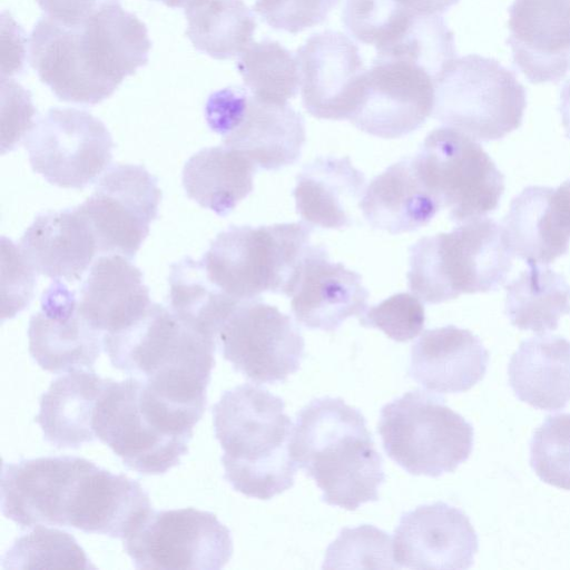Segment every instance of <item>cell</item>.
Returning a JSON list of instances; mask_svg holds the SVG:
<instances>
[{"mask_svg": "<svg viewBox=\"0 0 570 570\" xmlns=\"http://www.w3.org/2000/svg\"><path fill=\"white\" fill-rule=\"evenodd\" d=\"M151 41L146 24L119 3L75 23L48 16L29 38L30 65L62 101L96 105L148 62Z\"/></svg>", "mask_w": 570, "mask_h": 570, "instance_id": "obj_1", "label": "cell"}, {"mask_svg": "<svg viewBox=\"0 0 570 570\" xmlns=\"http://www.w3.org/2000/svg\"><path fill=\"white\" fill-rule=\"evenodd\" d=\"M291 455L314 479L323 502L354 511L379 500L383 459L365 416L343 399H314L297 413Z\"/></svg>", "mask_w": 570, "mask_h": 570, "instance_id": "obj_2", "label": "cell"}, {"mask_svg": "<svg viewBox=\"0 0 570 570\" xmlns=\"http://www.w3.org/2000/svg\"><path fill=\"white\" fill-rule=\"evenodd\" d=\"M213 423L224 451V478L234 490L269 500L294 485V425L282 397L255 384L237 385L213 406Z\"/></svg>", "mask_w": 570, "mask_h": 570, "instance_id": "obj_3", "label": "cell"}, {"mask_svg": "<svg viewBox=\"0 0 570 570\" xmlns=\"http://www.w3.org/2000/svg\"><path fill=\"white\" fill-rule=\"evenodd\" d=\"M216 347L158 303L127 328L104 336V351L114 367L141 380L161 397L202 412Z\"/></svg>", "mask_w": 570, "mask_h": 570, "instance_id": "obj_4", "label": "cell"}, {"mask_svg": "<svg viewBox=\"0 0 570 570\" xmlns=\"http://www.w3.org/2000/svg\"><path fill=\"white\" fill-rule=\"evenodd\" d=\"M203 414L161 397L137 377L108 379L92 426L127 468L157 475L179 464Z\"/></svg>", "mask_w": 570, "mask_h": 570, "instance_id": "obj_5", "label": "cell"}, {"mask_svg": "<svg viewBox=\"0 0 570 570\" xmlns=\"http://www.w3.org/2000/svg\"><path fill=\"white\" fill-rule=\"evenodd\" d=\"M512 258L502 226L485 216L474 218L413 244L407 285L426 304L487 293L504 284Z\"/></svg>", "mask_w": 570, "mask_h": 570, "instance_id": "obj_6", "label": "cell"}, {"mask_svg": "<svg viewBox=\"0 0 570 570\" xmlns=\"http://www.w3.org/2000/svg\"><path fill=\"white\" fill-rule=\"evenodd\" d=\"M312 232L305 222L233 225L216 236L200 261L208 278L237 301L266 292L288 296Z\"/></svg>", "mask_w": 570, "mask_h": 570, "instance_id": "obj_7", "label": "cell"}, {"mask_svg": "<svg viewBox=\"0 0 570 570\" xmlns=\"http://www.w3.org/2000/svg\"><path fill=\"white\" fill-rule=\"evenodd\" d=\"M377 431L385 453L413 475L453 472L472 452L474 431L441 394L412 390L381 409Z\"/></svg>", "mask_w": 570, "mask_h": 570, "instance_id": "obj_8", "label": "cell"}, {"mask_svg": "<svg viewBox=\"0 0 570 570\" xmlns=\"http://www.w3.org/2000/svg\"><path fill=\"white\" fill-rule=\"evenodd\" d=\"M525 106L524 87L493 58H455L434 81L432 116L478 141L498 140L519 128Z\"/></svg>", "mask_w": 570, "mask_h": 570, "instance_id": "obj_9", "label": "cell"}, {"mask_svg": "<svg viewBox=\"0 0 570 570\" xmlns=\"http://www.w3.org/2000/svg\"><path fill=\"white\" fill-rule=\"evenodd\" d=\"M414 168L452 222L493 212L504 191V176L474 139L451 127L425 137L412 158Z\"/></svg>", "mask_w": 570, "mask_h": 570, "instance_id": "obj_10", "label": "cell"}, {"mask_svg": "<svg viewBox=\"0 0 570 570\" xmlns=\"http://www.w3.org/2000/svg\"><path fill=\"white\" fill-rule=\"evenodd\" d=\"M205 119L225 146L236 149L265 170L294 165L306 140L303 116L288 104H273L247 88L227 87L206 100Z\"/></svg>", "mask_w": 570, "mask_h": 570, "instance_id": "obj_11", "label": "cell"}, {"mask_svg": "<svg viewBox=\"0 0 570 570\" xmlns=\"http://www.w3.org/2000/svg\"><path fill=\"white\" fill-rule=\"evenodd\" d=\"M122 541L136 569L218 570L233 554L229 529L191 507L151 509Z\"/></svg>", "mask_w": 570, "mask_h": 570, "instance_id": "obj_12", "label": "cell"}, {"mask_svg": "<svg viewBox=\"0 0 570 570\" xmlns=\"http://www.w3.org/2000/svg\"><path fill=\"white\" fill-rule=\"evenodd\" d=\"M24 146L32 169L48 183L80 189L108 169L114 140L90 112L53 107L35 122Z\"/></svg>", "mask_w": 570, "mask_h": 570, "instance_id": "obj_13", "label": "cell"}, {"mask_svg": "<svg viewBox=\"0 0 570 570\" xmlns=\"http://www.w3.org/2000/svg\"><path fill=\"white\" fill-rule=\"evenodd\" d=\"M217 347L256 384L285 382L305 354L304 337L291 316L259 298L235 307L218 332Z\"/></svg>", "mask_w": 570, "mask_h": 570, "instance_id": "obj_14", "label": "cell"}, {"mask_svg": "<svg viewBox=\"0 0 570 570\" xmlns=\"http://www.w3.org/2000/svg\"><path fill=\"white\" fill-rule=\"evenodd\" d=\"M161 190L144 166L116 164L78 207L95 235L98 253L134 258L158 215Z\"/></svg>", "mask_w": 570, "mask_h": 570, "instance_id": "obj_15", "label": "cell"}, {"mask_svg": "<svg viewBox=\"0 0 570 570\" xmlns=\"http://www.w3.org/2000/svg\"><path fill=\"white\" fill-rule=\"evenodd\" d=\"M433 106L434 79L429 72L405 60L375 57L350 121L368 135L400 138L420 128Z\"/></svg>", "mask_w": 570, "mask_h": 570, "instance_id": "obj_16", "label": "cell"}, {"mask_svg": "<svg viewBox=\"0 0 570 570\" xmlns=\"http://www.w3.org/2000/svg\"><path fill=\"white\" fill-rule=\"evenodd\" d=\"M295 57L305 109L320 119L350 120L366 71L357 46L344 33L326 30L311 36Z\"/></svg>", "mask_w": 570, "mask_h": 570, "instance_id": "obj_17", "label": "cell"}, {"mask_svg": "<svg viewBox=\"0 0 570 570\" xmlns=\"http://www.w3.org/2000/svg\"><path fill=\"white\" fill-rule=\"evenodd\" d=\"M478 548V534L469 517L442 501L403 513L393 537L399 568L468 569Z\"/></svg>", "mask_w": 570, "mask_h": 570, "instance_id": "obj_18", "label": "cell"}, {"mask_svg": "<svg viewBox=\"0 0 570 570\" xmlns=\"http://www.w3.org/2000/svg\"><path fill=\"white\" fill-rule=\"evenodd\" d=\"M28 337L32 358L52 373L92 368L104 350V334L82 316L76 292L62 281H53L42 293Z\"/></svg>", "mask_w": 570, "mask_h": 570, "instance_id": "obj_19", "label": "cell"}, {"mask_svg": "<svg viewBox=\"0 0 570 570\" xmlns=\"http://www.w3.org/2000/svg\"><path fill=\"white\" fill-rule=\"evenodd\" d=\"M297 323L326 332L336 331L347 318L367 308L368 292L362 276L342 263L328 259L323 245H309L288 296Z\"/></svg>", "mask_w": 570, "mask_h": 570, "instance_id": "obj_20", "label": "cell"}, {"mask_svg": "<svg viewBox=\"0 0 570 570\" xmlns=\"http://www.w3.org/2000/svg\"><path fill=\"white\" fill-rule=\"evenodd\" d=\"M509 16L514 66L532 83L562 79L570 69V0H514Z\"/></svg>", "mask_w": 570, "mask_h": 570, "instance_id": "obj_21", "label": "cell"}, {"mask_svg": "<svg viewBox=\"0 0 570 570\" xmlns=\"http://www.w3.org/2000/svg\"><path fill=\"white\" fill-rule=\"evenodd\" d=\"M488 363L481 340L450 324L421 334L412 345L407 374L430 392L460 393L484 377Z\"/></svg>", "mask_w": 570, "mask_h": 570, "instance_id": "obj_22", "label": "cell"}, {"mask_svg": "<svg viewBox=\"0 0 570 570\" xmlns=\"http://www.w3.org/2000/svg\"><path fill=\"white\" fill-rule=\"evenodd\" d=\"M151 303L141 271L120 254L99 256L78 294L82 316L104 336L130 326Z\"/></svg>", "mask_w": 570, "mask_h": 570, "instance_id": "obj_23", "label": "cell"}, {"mask_svg": "<svg viewBox=\"0 0 570 570\" xmlns=\"http://www.w3.org/2000/svg\"><path fill=\"white\" fill-rule=\"evenodd\" d=\"M19 247L37 271L52 281H79L91 265L97 243L78 207L39 214Z\"/></svg>", "mask_w": 570, "mask_h": 570, "instance_id": "obj_24", "label": "cell"}, {"mask_svg": "<svg viewBox=\"0 0 570 570\" xmlns=\"http://www.w3.org/2000/svg\"><path fill=\"white\" fill-rule=\"evenodd\" d=\"M366 179L348 156H321L305 165L293 189L296 213L303 222L341 229L353 223L352 209L360 204Z\"/></svg>", "mask_w": 570, "mask_h": 570, "instance_id": "obj_25", "label": "cell"}, {"mask_svg": "<svg viewBox=\"0 0 570 570\" xmlns=\"http://www.w3.org/2000/svg\"><path fill=\"white\" fill-rule=\"evenodd\" d=\"M358 208L373 228L397 235L428 225L441 206L409 157L392 164L372 179Z\"/></svg>", "mask_w": 570, "mask_h": 570, "instance_id": "obj_26", "label": "cell"}, {"mask_svg": "<svg viewBox=\"0 0 570 570\" xmlns=\"http://www.w3.org/2000/svg\"><path fill=\"white\" fill-rule=\"evenodd\" d=\"M107 381L94 368H75L55 379L41 395L35 419L43 439L59 449L95 441L94 413Z\"/></svg>", "mask_w": 570, "mask_h": 570, "instance_id": "obj_27", "label": "cell"}, {"mask_svg": "<svg viewBox=\"0 0 570 570\" xmlns=\"http://www.w3.org/2000/svg\"><path fill=\"white\" fill-rule=\"evenodd\" d=\"M508 374L520 401L544 411L564 409L570 402V341L558 335L522 341Z\"/></svg>", "mask_w": 570, "mask_h": 570, "instance_id": "obj_28", "label": "cell"}, {"mask_svg": "<svg viewBox=\"0 0 570 570\" xmlns=\"http://www.w3.org/2000/svg\"><path fill=\"white\" fill-rule=\"evenodd\" d=\"M258 167L243 153L227 146L203 148L183 169L187 196L218 216H227L254 188Z\"/></svg>", "mask_w": 570, "mask_h": 570, "instance_id": "obj_29", "label": "cell"}, {"mask_svg": "<svg viewBox=\"0 0 570 570\" xmlns=\"http://www.w3.org/2000/svg\"><path fill=\"white\" fill-rule=\"evenodd\" d=\"M553 188L528 186L510 204L502 220L507 244L513 256L528 265H548L569 249V237L558 226L552 209Z\"/></svg>", "mask_w": 570, "mask_h": 570, "instance_id": "obj_30", "label": "cell"}, {"mask_svg": "<svg viewBox=\"0 0 570 570\" xmlns=\"http://www.w3.org/2000/svg\"><path fill=\"white\" fill-rule=\"evenodd\" d=\"M505 285V314L523 331L543 334L558 328L570 314V285L559 273L540 264H530Z\"/></svg>", "mask_w": 570, "mask_h": 570, "instance_id": "obj_31", "label": "cell"}, {"mask_svg": "<svg viewBox=\"0 0 570 570\" xmlns=\"http://www.w3.org/2000/svg\"><path fill=\"white\" fill-rule=\"evenodd\" d=\"M168 307L186 324L217 345L218 332L240 303L219 289L202 261L189 256L171 264Z\"/></svg>", "mask_w": 570, "mask_h": 570, "instance_id": "obj_32", "label": "cell"}, {"mask_svg": "<svg viewBox=\"0 0 570 570\" xmlns=\"http://www.w3.org/2000/svg\"><path fill=\"white\" fill-rule=\"evenodd\" d=\"M185 16L188 39L214 59L238 57L253 42L256 20L243 0H194Z\"/></svg>", "mask_w": 570, "mask_h": 570, "instance_id": "obj_33", "label": "cell"}, {"mask_svg": "<svg viewBox=\"0 0 570 570\" xmlns=\"http://www.w3.org/2000/svg\"><path fill=\"white\" fill-rule=\"evenodd\" d=\"M236 68L245 87L263 101L287 104L301 87L296 57L271 39L252 42L238 56Z\"/></svg>", "mask_w": 570, "mask_h": 570, "instance_id": "obj_34", "label": "cell"}, {"mask_svg": "<svg viewBox=\"0 0 570 570\" xmlns=\"http://www.w3.org/2000/svg\"><path fill=\"white\" fill-rule=\"evenodd\" d=\"M376 57L414 63L435 81L456 58L454 36L440 14L414 13L399 37L376 50Z\"/></svg>", "mask_w": 570, "mask_h": 570, "instance_id": "obj_35", "label": "cell"}, {"mask_svg": "<svg viewBox=\"0 0 570 570\" xmlns=\"http://www.w3.org/2000/svg\"><path fill=\"white\" fill-rule=\"evenodd\" d=\"M1 568L96 569L73 535L45 524L35 525L29 533L16 539L1 557Z\"/></svg>", "mask_w": 570, "mask_h": 570, "instance_id": "obj_36", "label": "cell"}, {"mask_svg": "<svg viewBox=\"0 0 570 570\" xmlns=\"http://www.w3.org/2000/svg\"><path fill=\"white\" fill-rule=\"evenodd\" d=\"M324 569H396L393 556V540L385 531L361 524L344 528L328 546L323 563Z\"/></svg>", "mask_w": 570, "mask_h": 570, "instance_id": "obj_37", "label": "cell"}, {"mask_svg": "<svg viewBox=\"0 0 570 570\" xmlns=\"http://www.w3.org/2000/svg\"><path fill=\"white\" fill-rule=\"evenodd\" d=\"M414 13L397 0H345L342 19L353 38L379 50L402 33Z\"/></svg>", "mask_w": 570, "mask_h": 570, "instance_id": "obj_38", "label": "cell"}, {"mask_svg": "<svg viewBox=\"0 0 570 570\" xmlns=\"http://www.w3.org/2000/svg\"><path fill=\"white\" fill-rule=\"evenodd\" d=\"M530 464L541 481L570 491V413L549 415L537 428Z\"/></svg>", "mask_w": 570, "mask_h": 570, "instance_id": "obj_39", "label": "cell"}, {"mask_svg": "<svg viewBox=\"0 0 570 570\" xmlns=\"http://www.w3.org/2000/svg\"><path fill=\"white\" fill-rule=\"evenodd\" d=\"M358 321L364 327L381 330L395 342H407L422 332L425 309L413 293H397L366 308Z\"/></svg>", "mask_w": 570, "mask_h": 570, "instance_id": "obj_40", "label": "cell"}, {"mask_svg": "<svg viewBox=\"0 0 570 570\" xmlns=\"http://www.w3.org/2000/svg\"><path fill=\"white\" fill-rule=\"evenodd\" d=\"M338 0H256L254 11L276 30L298 33L322 23Z\"/></svg>", "mask_w": 570, "mask_h": 570, "instance_id": "obj_41", "label": "cell"}, {"mask_svg": "<svg viewBox=\"0 0 570 570\" xmlns=\"http://www.w3.org/2000/svg\"><path fill=\"white\" fill-rule=\"evenodd\" d=\"M2 321L13 317L29 305L33 296L37 271L19 246L2 237Z\"/></svg>", "mask_w": 570, "mask_h": 570, "instance_id": "obj_42", "label": "cell"}, {"mask_svg": "<svg viewBox=\"0 0 570 570\" xmlns=\"http://www.w3.org/2000/svg\"><path fill=\"white\" fill-rule=\"evenodd\" d=\"M2 153L13 148L27 135L35 122L36 110L30 95L13 79L2 77Z\"/></svg>", "mask_w": 570, "mask_h": 570, "instance_id": "obj_43", "label": "cell"}, {"mask_svg": "<svg viewBox=\"0 0 570 570\" xmlns=\"http://www.w3.org/2000/svg\"><path fill=\"white\" fill-rule=\"evenodd\" d=\"M46 16L65 22L75 23L90 17L98 10L120 0H36Z\"/></svg>", "mask_w": 570, "mask_h": 570, "instance_id": "obj_44", "label": "cell"}, {"mask_svg": "<svg viewBox=\"0 0 570 570\" xmlns=\"http://www.w3.org/2000/svg\"><path fill=\"white\" fill-rule=\"evenodd\" d=\"M551 209L558 226L570 238V178L553 188Z\"/></svg>", "mask_w": 570, "mask_h": 570, "instance_id": "obj_45", "label": "cell"}, {"mask_svg": "<svg viewBox=\"0 0 570 570\" xmlns=\"http://www.w3.org/2000/svg\"><path fill=\"white\" fill-rule=\"evenodd\" d=\"M406 9L420 14H442L459 0H397Z\"/></svg>", "mask_w": 570, "mask_h": 570, "instance_id": "obj_46", "label": "cell"}, {"mask_svg": "<svg viewBox=\"0 0 570 570\" xmlns=\"http://www.w3.org/2000/svg\"><path fill=\"white\" fill-rule=\"evenodd\" d=\"M559 111L564 131L570 138V79L562 87L560 94Z\"/></svg>", "mask_w": 570, "mask_h": 570, "instance_id": "obj_47", "label": "cell"}, {"mask_svg": "<svg viewBox=\"0 0 570 570\" xmlns=\"http://www.w3.org/2000/svg\"><path fill=\"white\" fill-rule=\"evenodd\" d=\"M163 2L165 6L169 8H186L194 0H156Z\"/></svg>", "mask_w": 570, "mask_h": 570, "instance_id": "obj_48", "label": "cell"}]
</instances>
